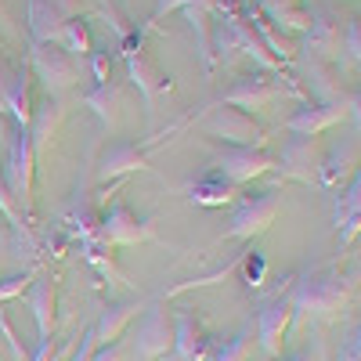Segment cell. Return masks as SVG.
Wrapping results in <instances>:
<instances>
[{
  "label": "cell",
  "instance_id": "obj_1",
  "mask_svg": "<svg viewBox=\"0 0 361 361\" xmlns=\"http://www.w3.org/2000/svg\"><path fill=\"white\" fill-rule=\"evenodd\" d=\"M33 141H29V127H11V145H8V159H4V188L22 214V221L33 217Z\"/></svg>",
  "mask_w": 361,
  "mask_h": 361
},
{
  "label": "cell",
  "instance_id": "obj_2",
  "mask_svg": "<svg viewBox=\"0 0 361 361\" xmlns=\"http://www.w3.org/2000/svg\"><path fill=\"white\" fill-rule=\"evenodd\" d=\"M289 300H293V311H304L311 318H329L340 307H347L350 282L340 275V271H322V275H311L304 282H296Z\"/></svg>",
  "mask_w": 361,
  "mask_h": 361
},
{
  "label": "cell",
  "instance_id": "obj_3",
  "mask_svg": "<svg viewBox=\"0 0 361 361\" xmlns=\"http://www.w3.org/2000/svg\"><path fill=\"white\" fill-rule=\"evenodd\" d=\"M279 214H282V195H279L275 188L257 192V195H246L243 202H238V209H235L228 235L238 238V243H250V238L264 235L271 224H275Z\"/></svg>",
  "mask_w": 361,
  "mask_h": 361
},
{
  "label": "cell",
  "instance_id": "obj_4",
  "mask_svg": "<svg viewBox=\"0 0 361 361\" xmlns=\"http://www.w3.org/2000/svg\"><path fill=\"white\" fill-rule=\"evenodd\" d=\"M33 73L44 83V90L51 98H62L69 87H76L80 80V66L69 51H62L58 44H33Z\"/></svg>",
  "mask_w": 361,
  "mask_h": 361
},
{
  "label": "cell",
  "instance_id": "obj_5",
  "mask_svg": "<svg viewBox=\"0 0 361 361\" xmlns=\"http://www.w3.org/2000/svg\"><path fill=\"white\" fill-rule=\"evenodd\" d=\"M173 347V314L163 304L145 307L134 333V361H159Z\"/></svg>",
  "mask_w": 361,
  "mask_h": 361
},
{
  "label": "cell",
  "instance_id": "obj_6",
  "mask_svg": "<svg viewBox=\"0 0 361 361\" xmlns=\"http://www.w3.org/2000/svg\"><path fill=\"white\" fill-rule=\"evenodd\" d=\"M206 130L214 137H224L231 148H264L260 123L250 112L235 109V105H217L214 112L206 116Z\"/></svg>",
  "mask_w": 361,
  "mask_h": 361
},
{
  "label": "cell",
  "instance_id": "obj_7",
  "mask_svg": "<svg viewBox=\"0 0 361 361\" xmlns=\"http://www.w3.org/2000/svg\"><path fill=\"white\" fill-rule=\"evenodd\" d=\"M214 163H217V173L224 177V180H231V185L238 188V185H250V180H257V177H264V173H271L279 163L271 159L264 148H217L214 152Z\"/></svg>",
  "mask_w": 361,
  "mask_h": 361
},
{
  "label": "cell",
  "instance_id": "obj_8",
  "mask_svg": "<svg viewBox=\"0 0 361 361\" xmlns=\"http://www.w3.org/2000/svg\"><path fill=\"white\" fill-rule=\"evenodd\" d=\"M80 0H29V33L37 44H54L66 22L80 18Z\"/></svg>",
  "mask_w": 361,
  "mask_h": 361
},
{
  "label": "cell",
  "instance_id": "obj_9",
  "mask_svg": "<svg viewBox=\"0 0 361 361\" xmlns=\"http://www.w3.org/2000/svg\"><path fill=\"white\" fill-rule=\"evenodd\" d=\"M293 314L296 311H293L289 296H275V300H267V304L260 307V314H257V340H260L267 357L282 354V343H286V333L293 325Z\"/></svg>",
  "mask_w": 361,
  "mask_h": 361
},
{
  "label": "cell",
  "instance_id": "obj_10",
  "mask_svg": "<svg viewBox=\"0 0 361 361\" xmlns=\"http://www.w3.org/2000/svg\"><path fill=\"white\" fill-rule=\"evenodd\" d=\"M98 238L105 246H137V243H145V238H152V228H148L145 221H137L123 202H112L102 214Z\"/></svg>",
  "mask_w": 361,
  "mask_h": 361
},
{
  "label": "cell",
  "instance_id": "obj_11",
  "mask_svg": "<svg viewBox=\"0 0 361 361\" xmlns=\"http://www.w3.org/2000/svg\"><path fill=\"white\" fill-rule=\"evenodd\" d=\"M318 166H322V148H318V137H289L286 148H282V177L289 180H300V185H311L318 180Z\"/></svg>",
  "mask_w": 361,
  "mask_h": 361
},
{
  "label": "cell",
  "instance_id": "obj_12",
  "mask_svg": "<svg viewBox=\"0 0 361 361\" xmlns=\"http://www.w3.org/2000/svg\"><path fill=\"white\" fill-rule=\"evenodd\" d=\"M340 44H343V33H340L336 15H329V11L311 15V22L304 29V54H307V62H329V66H333V58L340 54Z\"/></svg>",
  "mask_w": 361,
  "mask_h": 361
},
{
  "label": "cell",
  "instance_id": "obj_13",
  "mask_svg": "<svg viewBox=\"0 0 361 361\" xmlns=\"http://www.w3.org/2000/svg\"><path fill=\"white\" fill-rule=\"evenodd\" d=\"M361 166V141L347 137L340 145H333L329 152H322V166H318V185L322 188H340L354 177V170Z\"/></svg>",
  "mask_w": 361,
  "mask_h": 361
},
{
  "label": "cell",
  "instance_id": "obj_14",
  "mask_svg": "<svg viewBox=\"0 0 361 361\" xmlns=\"http://www.w3.org/2000/svg\"><path fill=\"white\" fill-rule=\"evenodd\" d=\"M173 357L177 361H206L214 350V340L202 333V325L188 311H173Z\"/></svg>",
  "mask_w": 361,
  "mask_h": 361
},
{
  "label": "cell",
  "instance_id": "obj_15",
  "mask_svg": "<svg viewBox=\"0 0 361 361\" xmlns=\"http://www.w3.org/2000/svg\"><path fill=\"white\" fill-rule=\"evenodd\" d=\"M0 102L15 116L18 127H29V116H33V102H29V73L22 69H8L0 62Z\"/></svg>",
  "mask_w": 361,
  "mask_h": 361
},
{
  "label": "cell",
  "instance_id": "obj_16",
  "mask_svg": "<svg viewBox=\"0 0 361 361\" xmlns=\"http://www.w3.org/2000/svg\"><path fill=\"white\" fill-rule=\"evenodd\" d=\"M25 304L33 311L37 333L40 340H54V307H58V293H54V279L51 275H33L25 293Z\"/></svg>",
  "mask_w": 361,
  "mask_h": 361
},
{
  "label": "cell",
  "instance_id": "obj_17",
  "mask_svg": "<svg viewBox=\"0 0 361 361\" xmlns=\"http://www.w3.org/2000/svg\"><path fill=\"white\" fill-rule=\"evenodd\" d=\"M340 119H347V105H300L286 119V127L289 134H300V137H318L322 130L336 127Z\"/></svg>",
  "mask_w": 361,
  "mask_h": 361
},
{
  "label": "cell",
  "instance_id": "obj_18",
  "mask_svg": "<svg viewBox=\"0 0 361 361\" xmlns=\"http://www.w3.org/2000/svg\"><path fill=\"white\" fill-rule=\"evenodd\" d=\"M279 98V87L264 80V76H243L235 80L228 90H224V102L221 105H235V109H267L271 102Z\"/></svg>",
  "mask_w": 361,
  "mask_h": 361
},
{
  "label": "cell",
  "instance_id": "obj_19",
  "mask_svg": "<svg viewBox=\"0 0 361 361\" xmlns=\"http://www.w3.org/2000/svg\"><path fill=\"white\" fill-rule=\"evenodd\" d=\"M127 73H130L134 87L141 90L145 105H152V102H156V94L166 87V76H163V69L156 66V58L148 54V51H141V47L127 51Z\"/></svg>",
  "mask_w": 361,
  "mask_h": 361
},
{
  "label": "cell",
  "instance_id": "obj_20",
  "mask_svg": "<svg viewBox=\"0 0 361 361\" xmlns=\"http://www.w3.org/2000/svg\"><path fill=\"white\" fill-rule=\"evenodd\" d=\"M134 170H148V159L130 141L109 145L102 152V159H98V180H112V177H123V173H134Z\"/></svg>",
  "mask_w": 361,
  "mask_h": 361
},
{
  "label": "cell",
  "instance_id": "obj_21",
  "mask_svg": "<svg viewBox=\"0 0 361 361\" xmlns=\"http://www.w3.org/2000/svg\"><path fill=\"white\" fill-rule=\"evenodd\" d=\"M336 228H340V243H343V246L357 243V235H361V166H357L354 177L347 180V192L340 195Z\"/></svg>",
  "mask_w": 361,
  "mask_h": 361
},
{
  "label": "cell",
  "instance_id": "obj_22",
  "mask_svg": "<svg viewBox=\"0 0 361 361\" xmlns=\"http://www.w3.org/2000/svg\"><path fill=\"white\" fill-rule=\"evenodd\" d=\"M304 76H307V90L314 94V105H347L350 102V94L340 87L336 69L329 62H307Z\"/></svg>",
  "mask_w": 361,
  "mask_h": 361
},
{
  "label": "cell",
  "instance_id": "obj_23",
  "mask_svg": "<svg viewBox=\"0 0 361 361\" xmlns=\"http://www.w3.org/2000/svg\"><path fill=\"white\" fill-rule=\"evenodd\" d=\"M62 116H66L62 98H51L47 94L40 105H33V116H29V141H33V156H40L44 148H47V141L54 137L58 123H62Z\"/></svg>",
  "mask_w": 361,
  "mask_h": 361
},
{
  "label": "cell",
  "instance_id": "obj_24",
  "mask_svg": "<svg viewBox=\"0 0 361 361\" xmlns=\"http://www.w3.org/2000/svg\"><path fill=\"white\" fill-rule=\"evenodd\" d=\"M141 311L137 300H123V304H109L102 311V318L94 322V343L105 347V343H119V336H123V329L130 325V318Z\"/></svg>",
  "mask_w": 361,
  "mask_h": 361
},
{
  "label": "cell",
  "instance_id": "obj_25",
  "mask_svg": "<svg viewBox=\"0 0 361 361\" xmlns=\"http://www.w3.org/2000/svg\"><path fill=\"white\" fill-rule=\"evenodd\" d=\"M260 8L267 11L271 22L289 29V33H304L311 22V11L304 8V0H260Z\"/></svg>",
  "mask_w": 361,
  "mask_h": 361
},
{
  "label": "cell",
  "instance_id": "obj_26",
  "mask_svg": "<svg viewBox=\"0 0 361 361\" xmlns=\"http://www.w3.org/2000/svg\"><path fill=\"white\" fill-rule=\"evenodd\" d=\"M188 195L199 206H224V202L235 199V185H231V180H224L221 173H209V177L195 180V185L188 188Z\"/></svg>",
  "mask_w": 361,
  "mask_h": 361
},
{
  "label": "cell",
  "instance_id": "obj_27",
  "mask_svg": "<svg viewBox=\"0 0 361 361\" xmlns=\"http://www.w3.org/2000/svg\"><path fill=\"white\" fill-rule=\"evenodd\" d=\"M83 105L94 109L98 119H105V123H116V105H119V87L109 80V83H94L83 94Z\"/></svg>",
  "mask_w": 361,
  "mask_h": 361
},
{
  "label": "cell",
  "instance_id": "obj_28",
  "mask_svg": "<svg viewBox=\"0 0 361 361\" xmlns=\"http://www.w3.org/2000/svg\"><path fill=\"white\" fill-rule=\"evenodd\" d=\"M62 51H69L73 58H90V29H87V22L83 18H73V22H66V29L58 33V40H54Z\"/></svg>",
  "mask_w": 361,
  "mask_h": 361
},
{
  "label": "cell",
  "instance_id": "obj_29",
  "mask_svg": "<svg viewBox=\"0 0 361 361\" xmlns=\"http://www.w3.org/2000/svg\"><path fill=\"white\" fill-rule=\"evenodd\" d=\"M228 37H231V44L238 47V51H246V54H253L260 66H267V69H275L279 62L271 58L267 51H264V44L250 33V25H243V22H228Z\"/></svg>",
  "mask_w": 361,
  "mask_h": 361
},
{
  "label": "cell",
  "instance_id": "obj_30",
  "mask_svg": "<svg viewBox=\"0 0 361 361\" xmlns=\"http://www.w3.org/2000/svg\"><path fill=\"white\" fill-rule=\"evenodd\" d=\"M250 343H253V329H243L238 336H231V340H224L221 347H214V354H209L206 361H246Z\"/></svg>",
  "mask_w": 361,
  "mask_h": 361
},
{
  "label": "cell",
  "instance_id": "obj_31",
  "mask_svg": "<svg viewBox=\"0 0 361 361\" xmlns=\"http://www.w3.org/2000/svg\"><path fill=\"white\" fill-rule=\"evenodd\" d=\"M33 282V275L29 271H18V275H8V279H0V304H8V300L22 296V289Z\"/></svg>",
  "mask_w": 361,
  "mask_h": 361
},
{
  "label": "cell",
  "instance_id": "obj_32",
  "mask_svg": "<svg viewBox=\"0 0 361 361\" xmlns=\"http://www.w3.org/2000/svg\"><path fill=\"white\" fill-rule=\"evenodd\" d=\"M343 47H347L350 58H357V62H361V18H350V22H347V29H343Z\"/></svg>",
  "mask_w": 361,
  "mask_h": 361
},
{
  "label": "cell",
  "instance_id": "obj_33",
  "mask_svg": "<svg viewBox=\"0 0 361 361\" xmlns=\"http://www.w3.org/2000/svg\"><path fill=\"white\" fill-rule=\"evenodd\" d=\"M173 8H209V0H159V8H156V18L173 11Z\"/></svg>",
  "mask_w": 361,
  "mask_h": 361
},
{
  "label": "cell",
  "instance_id": "obj_34",
  "mask_svg": "<svg viewBox=\"0 0 361 361\" xmlns=\"http://www.w3.org/2000/svg\"><path fill=\"white\" fill-rule=\"evenodd\" d=\"M119 357H123V347H119V343L94 347V354H90V361H119Z\"/></svg>",
  "mask_w": 361,
  "mask_h": 361
},
{
  "label": "cell",
  "instance_id": "obj_35",
  "mask_svg": "<svg viewBox=\"0 0 361 361\" xmlns=\"http://www.w3.org/2000/svg\"><path fill=\"white\" fill-rule=\"evenodd\" d=\"M90 69H94V80L98 83H109V62L102 51H90Z\"/></svg>",
  "mask_w": 361,
  "mask_h": 361
},
{
  "label": "cell",
  "instance_id": "obj_36",
  "mask_svg": "<svg viewBox=\"0 0 361 361\" xmlns=\"http://www.w3.org/2000/svg\"><path fill=\"white\" fill-rule=\"evenodd\" d=\"M347 116L354 119V127H357V141H361V90H354L350 102H347Z\"/></svg>",
  "mask_w": 361,
  "mask_h": 361
},
{
  "label": "cell",
  "instance_id": "obj_37",
  "mask_svg": "<svg viewBox=\"0 0 361 361\" xmlns=\"http://www.w3.org/2000/svg\"><path fill=\"white\" fill-rule=\"evenodd\" d=\"M260 279H264V257L253 253V257H250V279H246V282H250V286H260Z\"/></svg>",
  "mask_w": 361,
  "mask_h": 361
},
{
  "label": "cell",
  "instance_id": "obj_38",
  "mask_svg": "<svg viewBox=\"0 0 361 361\" xmlns=\"http://www.w3.org/2000/svg\"><path fill=\"white\" fill-rule=\"evenodd\" d=\"M0 333H4V340H8V347H11V354L22 361V347H18V340H15V333L8 329V322H4V311H0Z\"/></svg>",
  "mask_w": 361,
  "mask_h": 361
},
{
  "label": "cell",
  "instance_id": "obj_39",
  "mask_svg": "<svg viewBox=\"0 0 361 361\" xmlns=\"http://www.w3.org/2000/svg\"><path fill=\"white\" fill-rule=\"evenodd\" d=\"M51 350H54V340H40V347H37L33 361H47V357H51Z\"/></svg>",
  "mask_w": 361,
  "mask_h": 361
},
{
  "label": "cell",
  "instance_id": "obj_40",
  "mask_svg": "<svg viewBox=\"0 0 361 361\" xmlns=\"http://www.w3.org/2000/svg\"><path fill=\"white\" fill-rule=\"evenodd\" d=\"M350 354L361 361V325H357V333H354V347H350Z\"/></svg>",
  "mask_w": 361,
  "mask_h": 361
},
{
  "label": "cell",
  "instance_id": "obj_41",
  "mask_svg": "<svg viewBox=\"0 0 361 361\" xmlns=\"http://www.w3.org/2000/svg\"><path fill=\"white\" fill-rule=\"evenodd\" d=\"M0 29H4V33H11V18H8L4 4H0Z\"/></svg>",
  "mask_w": 361,
  "mask_h": 361
},
{
  "label": "cell",
  "instance_id": "obj_42",
  "mask_svg": "<svg viewBox=\"0 0 361 361\" xmlns=\"http://www.w3.org/2000/svg\"><path fill=\"white\" fill-rule=\"evenodd\" d=\"M340 361H357V357H354L350 350H343V354H340Z\"/></svg>",
  "mask_w": 361,
  "mask_h": 361
},
{
  "label": "cell",
  "instance_id": "obj_43",
  "mask_svg": "<svg viewBox=\"0 0 361 361\" xmlns=\"http://www.w3.org/2000/svg\"><path fill=\"white\" fill-rule=\"evenodd\" d=\"M282 361H307L304 354H293V357H282Z\"/></svg>",
  "mask_w": 361,
  "mask_h": 361
},
{
  "label": "cell",
  "instance_id": "obj_44",
  "mask_svg": "<svg viewBox=\"0 0 361 361\" xmlns=\"http://www.w3.org/2000/svg\"><path fill=\"white\" fill-rule=\"evenodd\" d=\"M0 112H8V109H4V102H0Z\"/></svg>",
  "mask_w": 361,
  "mask_h": 361
}]
</instances>
